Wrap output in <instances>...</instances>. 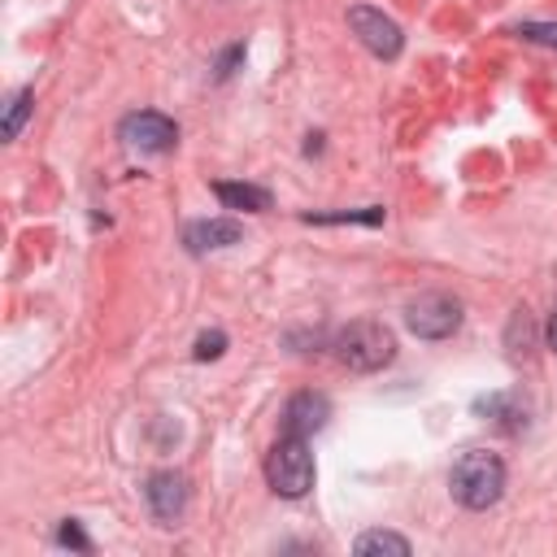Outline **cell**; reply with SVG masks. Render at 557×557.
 Segmentation results:
<instances>
[{
  "label": "cell",
  "instance_id": "277c9868",
  "mask_svg": "<svg viewBox=\"0 0 557 557\" xmlns=\"http://www.w3.org/2000/svg\"><path fill=\"white\" fill-rule=\"evenodd\" d=\"M405 326L418 339H448L461 326V300L448 292H422L405 305Z\"/></svg>",
  "mask_w": 557,
  "mask_h": 557
},
{
  "label": "cell",
  "instance_id": "7a4b0ae2",
  "mask_svg": "<svg viewBox=\"0 0 557 557\" xmlns=\"http://www.w3.org/2000/svg\"><path fill=\"white\" fill-rule=\"evenodd\" d=\"M331 348H335L339 366H348L352 374H374V370L392 366V357H396V335H392L383 322H374V318H357V322H348V326L335 331Z\"/></svg>",
  "mask_w": 557,
  "mask_h": 557
},
{
  "label": "cell",
  "instance_id": "e0dca14e",
  "mask_svg": "<svg viewBox=\"0 0 557 557\" xmlns=\"http://www.w3.org/2000/svg\"><path fill=\"white\" fill-rule=\"evenodd\" d=\"M222 348H226V335H222V331H205V335L196 339L191 357H196V361H213V357H222Z\"/></svg>",
  "mask_w": 557,
  "mask_h": 557
},
{
  "label": "cell",
  "instance_id": "6da1fadb",
  "mask_svg": "<svg viewBox=\"0 0 557 557\" xmlns=\"http://www.w3.org/2000/svg\"><path fill=\"white\" fill-rule=\"evenodd\" d=\"M448 492L461 509H492L505 496V461L487 448H466L448 470Z\"/></svg>",
  "mask_w": 557,
  "mask_h": 557
},
{
  "label": "cell",
  "instance_id": "7c38bea8",
  "mask_svg": "<svg viewBox=\"0 0 557 557\" xmlns=\"http://www.w3.org/2000/svg\"><path fill=\"white\" fill-rule=\"evenodd\" d=\"M535 344V322H531V313H527V305L522 309H513L509 313V326H505V348L518 357V352H527Z\"/></svg>",
  "mask_w": 557,
  "mask_h": 557
},
{
  "label": "cell",
  "instance_id": "5bb4252c",
  "mask_svg": "<svg viewBox=\"0 0 557 557\" xmlns=\"http://www.w3.org/2000/svg\"><path fill=\"white\" fill-rule=\"evenodd\" d=\"M30 109H35V91L22 87V91L9 100V109H4V139H17V135H22V122L30 117Z\"/></svg>",
  "mask_w": 557,
  "mask_h": 557
},
{
  "label": "cell",
  "instance_id": "2e32d148",
  "mask_svg": "<svg viewBox=\"0 0 557 557\" xmlns=\"http://www.w3.org/2000/svg\"><path fill=\"white\" fill-rule=\"evenodd\" d=\"M518 35L527 44H544V48H557V22H522Z\"/></svg>",
  "mask_w": 557,
  "mask_h": 557
},
{
  "label": "cell",
  "instance_id": "9c48e42d",
  "mask_svg": "<svg viewBox=\"0 0 557 557\" xmlns=\"http://www.w3.org/2000/svg\"><path fill=\"white\" fill-rule=\"evenodd\" d=\"M239 235H244V226L235 218H200L183 231V244H187V252H218V248L239 244Z\"/></svg>",
  "mask_w": 557,
  "mask_h": 557
},
{
  "label": "cell",
  "instance_id": "3957f363",
  "mask_svg": "<svg viewBox=\"0 0 557 557\" xmlns=\"http://www.w3.org/2000/svg\"><path fill=\"white\" fill-rule=\"evenodd\" d=\"M265 479H270L274 496L300 500L313 487V453H309V444L300 435H283L265 457Z\"/></svg>",
  "mask_w": 557,
  "mask_h": 557
},
{
  "label": "cell",
  "instance_id": "8992f818",
  "mask_svg": "<svg viewBox=\"0 0 557 557\" xmlns=\"http://www.w3.org/2000/svg\"><path fill=\"white\" fill-rule=\"evenodd\" d=\"M122 139L139 152H170L178 144V126L157 109H139L122 117Z\"/></svg>",
  "mask_w": 557,
  "mask_h": 557
},
{
  "label": "cell",
  "instance_id": "9a60e30c",
  "mask_svg": "<svg viewBox=\"0 0 557 557\" xmlns=\"http://www.w3.org/2000/svg\"><path fill=\"white\" fill-rule=\"evenodd\" d=\"M305 222H366V226H379L383 209L370 205V209H348V213H305Z\"/></svg>",
  "mask_w": 557,
  "mask_h": 557
},
{
  "label": "cell",
  "instance_id": "5b68a950",
  "mask_svg": "<svg viewBox=\"0 0 557 557\" xmlns=\"http://www.w3.org/2000/svg\"><path fill=\"white\" fill-rule=\"evenodd\" d=\"M348 26H352V35H357L379 61H392V57H400V48H405L400 26H396L383 9H374V4H352V9H348Z\"/></svg>",
  "mask_w": 557,
  "mask_h": 557
},
{
  "label": "cell",
  "instance_id": "d6986e66",
  "mask_svg": "<svg viewBox=\"0 0 557 557\" xmlns=\"http://www.w3.org/2000/svg\"><path fill=\"white\" fill-rule=\"evenodd\" d=\"M239 61H244V44H231V48L218 57V65H213V78H218V83H222V78H231Z\"/></svg>",
  "mask_w": 557,
  "mask_h": 557
},
{
  "label": "cell",
  "instance_id": "ba28073f",
  "mask_svg": "<svg viewBox=\"0 0 557 557\" xmlns=\"http://www.w3.org/2000/svg\"><path fill=\"white\" fill-rule=\"evenodd\" d=\"M326 418H331L326 392H296V396L287 400V409H283V435L309 440V435H318V431L326 426Z\"/></svg>",
  "mask_w": 557,
  "mask_h": 557
},
{
  "label": "cell",
  "instance_id": "4fadbf2b",
  "mask_svg": "<svg viewBox=\"0 0 557 557\" xmlns=\"http://www.w3.org/2000/svg\"><path fill=\"white\" fill-rule=\"evenodd\" d=\"M474 409H479V413H487V418H496L500 426L518 431V418H522V413H518V405H513L509 396H500V392H496V396H479V400H474ZM522 422H527V418H522Z\"/></svg>",
  "mask_w": 557,
  "mask_h": 557
},
{
  "label": "cell",
  "instance_id": "8fae6325",
  "mask_svg": "<svg viewBox=\"0 0 557 557\" xmlns=\"http://www.w3.org/2000/svg\"><path fill=\"white\" fill-rule=\"evenodd\" d=\"M352 553H357V557H374V553H379V557H383V553H387V557H409L413 544H409L405 535H396V531H361V535L352 540Z\"/></svg>",
  "mask_w": 557,
  "mask_h": 557
},
{
  "label": "cell",
  "instance_id": "52a82bcc",
  "mask_svg": "<svg viewBox=\"0 0 557 557\" xmlns=\"http://www.w3.org/2000/svg\"><path fill=\"white\" fill-rule=\"evenodd\" d=\"M144 500H148L152 518L170 527V522H178L183 509H187V479L174 474V470H157V474L148 479V487H144Z\"/></svg>",
  "mask_w": 557,
  "mask_h": 557
},
{
  "label": "cell",
  "instance_id": "ffe728a7",
  "mask_svg": "<svg viewBox=\"0 0 557 557\" xmlns=\"http://www.w3.org/2000/svg\"><path fill=\"white\" fill-rule=\"evenodd\" d=\"M548 348H553V352H557V309H553V313H548Z\"/></svg>",
  "mask_w": 557,
  "mask_h": 557
},
{
  "label": "cell",
  "instance_id": "30bf717a",
  "mask_svg": "<svg viewBox=\"0 0 557 557\" xmlns=\"http://www.w3.org/2000/svg\"><path fill=\"white\" fill-rule=\"evenodd\" d=\"M213 196L226 209H244V213H265L270 209V191L257 183H213Z\"/></svg>",
  "mask_w": 557,
  "mask_h": 557
},
{
  "label": "cell",
  "instance_id": "ac0fdd59",
  "mask_svg": "<svg viewBox=\"0 0 557 557\" xmlns=\"http://www.w3.org/2000/svg\"><path fill=\"white\" fill-rule=\"evenodd\" d=\"M57 544H65V548H78V553H87V548H91V540L83 535V527H78L74 518H65V522L57 527Z\"/></svg>",
  "mask_w": 557,
  "mask_h": 557
}]
</instances>
